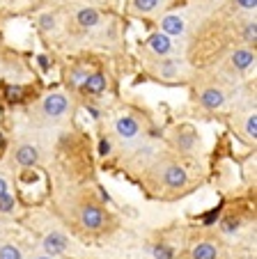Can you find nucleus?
Returning a JSON list of instances; mask_svg holds the SVG:
<instances>
[{"instance_id": "obj_4", "label": "nucleus", "mask_w": 257, "mask_h": 259, "mask_svg": "<svg viewBox=\"0 0 257 259\" xmlns=\"http://www.w3.org/2000/svg\"><path fill=\"white\" fill-rule=\"evenodd\" d=\"M115 131L120 138L131 140V138H136L138 133H140V124H138V119L131 117V115H122V117L115 122Z\"/></svg>"}, {"instance_id": "obj_3", "label": "nucleus", "mask_w": 257, "mask_h": 259, "mask_svg": "<svg viewBox=\"0 0 257 259\" xmlns=\"http://www.w3.org/2000/svg\"><path fill=\"white\" fill-rule=\"evenodd\" d=\"M81 223L85 230H99L103 225V211L94 204H85L81 209Z\"/></svg>"}, {"instance_id": "obj_12", "label": "nucleus", "mask_w": 257, "mask_h": 259, "mask_svg": "<svg viewBox=\"0 0 257 259\" xmlns=\"http://www.w3.org/2000/svg\"><path fill=\"white\" fill-rule=\"evenodd\" d=\"M252 60H255V55H252L250 51H246V49H239V51H234L232 53V64L237 69H248L252 64Z\"/></svg>"}, {"instance_id": "obj_27", "label": "nucleus", "mask_w": 257, "mask_h": 259, "mask_svg": "<svg viewBox=\"0 0 257 259\" xmlns=\"http://www.w3.org/2000/svg\"><path fill=\"white\" fill-rule=\"evenodd\" d=\"M3 193H7V179L5 177H0V195H3Z\"/></svg>"}, {"instance_id": "obj_8", "label": "nucleus", "mask_w": 257, "mask_h": 259, "mask_svg": "<svg viewBox=\"0 0 257 259\" xmlns=\"http://www.w3.org/2000/svg\"><path fill=\"white\" fill-rule=\"evenodd\" d=\"M37 158H39L37 147H32V145H21L19 149H16V161L23 167H32L34 163H37Z\"/></svg>"}, {"instance_id": "obj_6", "label": "nucleus", "mask_w": 257, "mask_h": 259, "mask_svg": "<svg viewBox=\"0 0 257 259\" xmlns=\"http://www.w3.org/2000/svg\"><path fill=\"white\" fill-rule=\"evenodd\" d=\"M161 30H163V34H168V37H179V34H184L186 23L181 16L168 14V16H163V21H161Z\"/></svg>"}, {"instance_id": "obj_11", "label": "nucleus", "mask_w": 257, "mask_h": 259, "mask_svg": "<svg viewBox=\"0 0 257 259\" xmlns=\"http://www.w3.org/2000/svg\"><path fill=\"white\" fill-rule=\"evenodd\" d=\"M83 88L90 94H101L106 90V76L103 73H92V76H88V78L83 80Z\"/></svg>"}, {"instance_id": "obj_21", "label": "nucleus", "mask_w": 257, "mask_h": 259, "mask_svg": "<svg viewBox=\"0 0 257 259\" xmlns=\"http://www.w3.org/2000/svg\"><path fill=\"white\" fill-rule=\"evenodd\" d=\"M237 230H239L237 220H225V223H223V232H225V234H232V232H237Z\"/></svg>"}, {"instance_id": "obj_29", "label": "nucleus", "mask_w": 257, "mask_h": 259, "mask_svg": "<svg viewBox=\"0 0 257 259\" xmlns=\"http://www.w3.org/2000/svg\"><path fill=\"white\" fill-rule=\"evenodd\" d=\"M39 64H42L44 69H49V62H46V58H39Z\"/></svg>"}, {"instance_id": "obj_22", "label": "nucleus", "mask_w": 257, "mask_h": 259, "mask_svg": "<svg viewBox=\"0 0 257 259\" xmlns=\"http://www.w3.org/2000/svg\"><path fill=\"white\" fill-rule=\"evenodd\" d=\"M85 78H88V73H85V71H74L71 73V83L74 85H83V80H85Z\"/></svg>"}, {"instance_id": "obj_15", "label": "nucleus", "mask_w": 257, "mask_h": 259, "mask_svg": "<svg viewBox=\"0 0 257 259\" xmlns=\"http://www.w3.org/2000/svg\"><path fill=\"white\" fill-rule=\"evenodd\" d=\"M243 131H246V136L250 138V140H255L257 138V115H248L246 117V124H243Z\"/></svg>"}, {"instance_id": "obj_2", "label": "nucleus", "mask_w": 257, "mask_h": 259, "mask_svg": "<svg viewBox=\"0 0 257 259\" xmlns=\"http://www.w3.org/2000/svg\"><path fill=\"white\" fill-rule=\"evenodd\" d=\"M186 181H189V175H186V170L181 165H177V163H172V165L165 167L163 172V184L170 188H184Z\"/></svg>"}, {"instance_id": "obj_23", "label": "nucleus", "mask_w": 257, "mask_h": 259, "mask_svg": "<svg viewBox=\"0 0 257 259\" xmlns=\"http://www.w3.org/2000/svg\"><path fill=\"white\" fill-rule=\"evenodd\" d=\"M237 5H239V7H243V10H255L257 0H237Z\"/></svg>"}, {"instance_id": "obj_7", "label": "nucleus", "mask_w": 257, "mask_h": 259, "mask_svg": "<svg viewBox=\"0 0 257 259\" xmlns=\"http://www.w3.org/2000/svg\"><path fill=\"white\" fill-rule=\"evenodd\" d=\"M200 101H202L204 108H209V110H216V108H221L225 103V94L221 92L218 88H209V90H204V92H202Z\"/></svg>"}, {"instance_id": "obj_26", "label": "nucleus", "mask_w": 257, "mask_h": 259, "mask_svg": "<svg viewBox=\"0 0 257 259\" xmlns=\"http://www.w3.org/2000/svg\"><path fill=\"white\" fill-rule=\"evenodd\" d=\"M99 154H101V156L111 154V142H108V140H101V145H99Z\"/></svg>"}, {"instance_id": "obj_1", "label": "nucleus", "mask_w": 257, "mask_h": 259, "mask_svg": "<svg viewBox=\"0 0 257 259\" xmlns=\"http://www.w3.org/2000/svg\"><path fill=\"white\" fill-rule=\"evenodd\" d=\"M42 110H44V115H49V117H62L69 110V101H67V97L60 92L49 94V97L44 99V103H42Z\"/></svg>"}, {"instance_id": "obj_14", "label": "nucleus", "mask_w": 257, "mask_h": 259, "mask_svg": "<svg viewBox=\"0 0 257 259\" xmlns=\"http://www.w3.org/2000/svg\"><path fill=\"white\" fill-rule=\"evenodd\" d=\"M0 259H23V250L14 243H3L0 245Z\"/></svg>"}, {"instance_id": "obj_18", "label": "nucleus", "mask_w": 257, "mask_h": 259, "mask_svg": "<svg viewBox=\"0 0 257 259\" xmlns=\"http://www.w3.org/2000/svg\"><path fill=\"white\" fill-rule=\"evenodd\" d=\"M152 254H154V259H172V250L168 245H156L152 250Z\"/></svg>"}, {"instance_id": "obj_9", "label": "nucleus", "mask_w": 257, "mask_h": 259, "mask_svg": "<svg viewBox=\"0 0 257 259\" xmlns=\"http://www.w3.org/2000/svg\"><path fill=\"white\" fill-rule=\"evenodd\" d=\"M150 49L154 51L156 55H168V53H170V49H172V41H170L168 34H163V32H154V34L150 37Z\"/></svg>"}, {"instance_id": "obj_5", "label": "nucleus", "mask_w": 257, "mask_h": 259, "mask_svg": "<svg viewBox=\"0 0 257 259\" xmlns=\"http://www.w3.org/2000/svg\"><path fill=\"white\" fill-rule=\"evenodd\" d=\"M67 239H64L60 232H51V234L44 236V241H42V248H44V254H51V257H55V254H62L64 250H67Z\"/></svg>"}, {"instance_id": "obj_25", "label": "nucleus", "mask_w": 257, "mask_h": 259, "mask_svg": "<svg viewBox=\"0 0 257 259\" xmlns=\"http://www.w3.org/2000/svg\"><path fill=\"white\" fill-rule=\"evenodd\" d=\"M161 73H163V76H172V73H175V64L172 62L163 64V67H161Z\"/></svg>"}, {"instance_id": "obj_28", "label": "nucleus", "mask_w": 257, "mask_h": 259, "mask_svg": "<svg viewBox=\"0 0 257 259\" xmlns=\"http://www.w3.org/2000/svg\"><path fill=\"white\" fill-rule=\"evenodd\" d=\"M32 259H55V257H51V254H44V252H42V254H34Z\"/></svg>"}, {"instance_id": "obj_10", "label": "nucleus", "mask_w": 257, "mask_h": 259, "mask_svg": "<svg viewBox=\"0 0 257 259\" xmlns=\"http://www.w3.org/2000/svg\"><path fill=\"white\" fill-rule=\"evenodd\" d=\"M191 259H218V248L211 241H202L191 250Z\"/></svg>"}, {"instance_id": "obj_24", "label": "nucleus", "mask_w": 257, "mask_h": 259, "mask_svg": "<svg viewBox=\"0 0 257 259\" xmlns=\"http://www.w3.org/2000/svg\"><path fill=\"white\" fill-rule=\"evenodd\" d=\"M7 97H10L12 101H19L21 99V88H10L7 90Z\"/></svg>"}, {"instance_id": "obj_13", "label": "nucleus", "mask_w": 257, "mask_h": 259, "mask_svg": "<svg viewBox=\"0 0 257 259\" xmlns=\"http://www.w3.org/2000/svg\"><path fill=\"white\" fill-rule=\"evenodd\" d=\"M78 23L83 25V28H94V25L99 23V12L92 10V7H88V10H81L78 12Z\"/></svg>"}, {"instance_id": "obj_30", "label": "nucleus", "mask_w": 257, "mask_h": 259, "mask_svg": "<svg viewBox=\"0 0 257 259\" xmlns=\"http://www.w3.org/2000/svg\"><path fill=\"white\" fill-rule=\"evenodd\" d=\"M3 142H5V140H3V136H0V147H3Z\"/></svg>"}, {"instance_id": "obj_16", "label": "nucleus", "mask_w": 257, "mask_h": 259, "mask_svg": "<svg viewBox=\"0 0 257 259\" xmlns=\"http://www.w3.org/2000/svg\"><path fill=\"white\" fill-rule=\"evenodd\" d=\"M14 204H16L14 195H10V193H3V195H0V211H3V213H10V211L14 209Z\"/></svg>"}, {"instance_id": "obj_19", "label": "nucleus", "mask_w": 257, "mask_h": 259, "mask_svg": "<svg viewBox=\"0 0 257 259\" xmlns=\"http://www.w3.org/2000/svg\"><path fill=\"white\" fill-rule=\"evenodd\" d=\"M39 25H42V30H53L55 28V16L53 14H44L42 19H39Z\"/></svg>"}, {"instance_id": "obj_17", "label": "nucleus", "mask_w": 257, "mask_h": 259, "mask_svg": "<svg viewBox=\"0 0 257 259\" xmlns=\"http://www.w3.org/2000/svg\"><path fill=\"white\" fill-rule=\"evenodd\" d=\"M159 3L161 0H136V10L138 12H154L156 7H159Z\"/></svg>"}, {"instance_id": "obj_20", "label": "nucleus", "mask_w": 257, "mask_h": 259, "mask_svg": "<svg viewBox=\"0 0 257 259\" xmlns=\"http://www.w3.org/2000/svg\"><path fill=\"white\" fill-rule=\"evenodd\" d=\"M255 37H257V25H255V21H250L246 25V41H255Z\"/></svg>"}]
</instances>
